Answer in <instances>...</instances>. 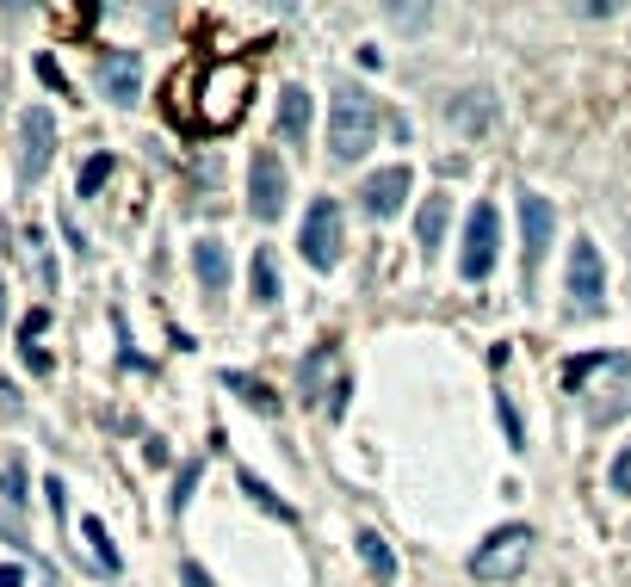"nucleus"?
Segmentation results:
<instances>
[{
  "mask_svg": "<svg viewBox=\"0 0 631 587\" xmlns=\"http://www.w3.org/2000/svg\"><path fill=\"white\" fill-rule=\"evenodd\" d=\"M563 390L582 402V415L594 427H607L631 408V359L626 353H582L563 365Z\"/></svg>",
  "mask_w": 631,
  "mask_h": 587,
  "instance_id": "nucleus-1",
  "label": "nucleus"
},
{
  "mask_svg": "<svg viewBox=\"0 0 631 587\" xmlns=\"http://www.w3.org/2000/svg\"><path fill=\"white\" fill-rule=\"evenodd\" d=\"M378 124H384L378 99L365 87H353V81H341L335 99H328V155L335 161H365L372 143H378Z\"/></svg>",
  "mask_w": 631,
  "mask_h": 587,
  "instance_id": "nucleus-2",
  "label": "nucleus"
},
{
  "mask_svg": "<svg viewBox=\"0 0 631 587\" xmlns=\"http://www.w3.org/2000/svg\"><path fill=\"white\" fill-rule=\"evenodd\" d=\"M248 99H254V81L242 62H210L198 75V94H192V118H198V131H235Z\"/></svg>",
  "mask_w": 631,
  "mask_h": 587,
  "instance_id": "nucleus-3",
  "label": "nucleus"
},
{
  "mask_svg": "<svg viewBox=\"0 0 631 587\" xmlns=\"http://www.w3.org/2000/svg\"><path fill=\"white\" fill-rule=\"evenodd\" d=\"M526 563H533V526H520V519L514 526H496L471 550V575L477 582H514Z\"/></svg>",
  "mask_w": 631,
  "mask_h": 587,
  "instance_id": "nucleus-4",
  "label": "nucleus"
},
{
  "mask_svg": "<svg viewBox=\"0 0 631 587\" xmlns=\"http://www.w3.org/2000/svg\"><path fill=\"white\" fill-rule=\"evenodd\" d=\"M496 260H501V210L483 198V205H471V217H464L459 279H464V284H483L489 272H496Z\"/></svg>",
  "mask_w": 631,
  "mask_h": 587,
  "instance_id": "nucleus-5",
  "label": "nucleus"
},
{
  "mask_svg": "<svg viewBox=\"0 0 631 587\" xmlns=\"http://www.w3.org/2000/svg\"><path fill=\"white\" fill-rule=\"evenodd\" d=\"M298 247H304V260L316 266V272H335V266H341V254H347V223H341V205H335V198H310Z\"/></svg>",
  "mask_w": 631,
  "mask_h": 587,
  "instance_id": "nucleus-6",
  "label": "nucleus"
},
{
  "mask_svg": "<svg viewBox=\"0 0 631 587\" xmlns=\"http://www.w3.org/2000/svg\"><path fill=\"white\" fill-rule=\"evenodd\" d=\"M286 192H291L286 161H279L272 149H254V161H248V210L260 217V223H279V217H286Z\"/></svg>",
  "mask_w": 631,
  "mask_h": 587,
  "instance_id": "nucleus-7",
  "label": "nucleus"
},
{
  "mask_svg": "<svg viewBox=\"0 0 631 587\" xmlns=\"http://www.w3.org/2000/svg\"><path fill=\"white\" fill-rule=\"evenodd\" d=\"M570 304L575 309H607V260H600V247L588 242V235H575L570 242Z\"/></svg>",
  "mask_w": 631,
  "mask_h": 587,
  "instance_id": "nucleus-8",
  "label": "nucleus"
},
{
  "mask_svg": "<svg viewBox=\"0 0 631 587\" xmlns=\"http://www.w3.org/2000/svg\"><path fill=\"white\" fill-rule=\"evenodd\" d=\"M551 235H557L551 198H538V192L526 186V192H520V260H526V279L545 266V254H551Z\"/></svg>",
  "mask_w": 631,
  "mask_h": 587,
  "instance_id": "nucleus-9",
  "label": "nucleus"
},
{
  "mask_svg": "<svg viewBox=\"0 0 631 587\" xmlns=\"http://www.w3.org/2000/svg\"><path fill=\"white\" fill-rule=\"evenodd\" d=\"M50 155H57V118L44 112V106H32V112L20 118V180L25 186H38L44 180Z\"/></svg>",
  "mask_w": 631,
  "mask_h": 587,
  "instance_id": "nucleus-10",
  "label": "nucleus"
},
{
  "mask_svg": "<svg viewBox=\"0 0 631 587\" xmlns=\"http://www.w3.org/2000/svg\"><path fill=\"white\" fill-rule=\"evenodd\" d=\"M409 186H415V180H409V168H384V173H372V180L360 186V210L384 223V217H397V210L409 205Z\"/></svg>",
  "mask_w": 631,
  "mask_h": 587,
  "instance_id": "nucleus-11",
  "label": "nucleus"
},
{
  "mask_svg": "<svg viewBox=\"0 0 631 587\" xmlns=\"http://www.w3.org/2000/svg\"><path fill=\"white\" fill-rule=\"evenodd\" d=\"M99 87H106L112 106H136V94H143V62H136L131 50H106V57H99Z\"/></svg>",
  "mask_w": 631,
  "mask_h": 587,
  "instance_id": "nucleus-12",
  "label": "nucleus"
},
{
  "mask_svg": "<svg viewBox=\"0 0 631 587\" xmlns=\"http://www.w3.org/2000/svg\"><path fill=\"white\" fill-rule=\"evenodd\" d=\"M335 365H341V341H323L316 353H304V365H298V396L323 402L328 396V378H335Z\"/></svg>",
  "mask_w": 631,
  "mask_h": 587,
  "instance_id": "nucleus-13",
  "label": "nucleus"
},
{
  "mask_svg": "<svg viewBox=\"0 0 631 587\" xmlns=\"http://www.w3.org/2000/svg\"><path fill=\"white\" fill-rule=\"evenodd\" d=\"M192 266H198V284H205L210 297L230 284V254H223L217 235H198V242H192Z\"/></svg>",
  "mask_w": 631,
  "mask_h": 587,
  "instance_id": "nucleus-14",
  "label": "nucleus"
},
{
  "mask_svg": "<svg viewBox=\"0 0 631 587\" xmlns=\"http://www.w3.org/2000/svg\"><path fill=\"white\" fill-rule=\"evenodd\" d=\"M279 136L286 143L310 136V87H298V81H286V94H279Z\"/></svg>",
  "mask_w": 631,
  "mask_h": 587,
  "instance_id": "nucleus-15",
  "label": "nucleus"
},
{
  "mask_svg": "<svg viewBox=\"0 0 631 587\" xmlns=\"http://www.w3.org/2000/svg\"><path fill=\"white\" fill-rule=\"evenodd\" d=\"M353 550H360V563L372 568V582H384V587L397 582V550L384 545V538H378L372 526H360V531H353Z\"/></svg>",
  "mask_w": 631,
  "mask_h": 587,
  "instance_id": "nucleus-16",
  "label": "nucleus"
},
{
  "mask_svg": "<svg viewBox=\"0 0 631 587\" xmlns=\"http://www.w3.org/2000/svg\"><path fill=\"white\" fill-rule=\"evenodd\" d=\"M452 118H459L464 136H483L489 124H496V99L483 94V87H464V94L452 99Z\"/></svg>",
  "mask_w": 631,
  "mask_h": 587,
  "instance_id": "nucleus-17",
  "label": "nucleus"
},
{
  "mask_svg": "<svg viewBox=\"0 0 631 587\" xmlns=\"http://www.w3.org/2000/svg\"><path fill=\"white\" fill-rule=\"evenodd\" d=\"M446 223H452V198L434 192V198L421 205V217H415V235H421V254H427V260H434V247L446 242Z\"/></svg>",
  "mask_w": 631,
  "mask_h": 587,
  "instance_id": "nucleus-18",
  "label": "nucleus"
},
{
  "mask_svg": "<svg viewBox=\"0 0 631 587\" xmlns=\"http://www.w3.org/2000/svg\"><path fill=\"white\" fill-rule=\"evenodd\" d=\"M235 482H242V494H248L254 507H267L272 519H286V526H298V507H291V501H279V494H272V489H267V482H260L254 470H235Z\"/></svg>",
  "mask_w": 631,
  "mask_h": 587,
  "instance_id": "nucleus-19",
  "label": "nucleus"
},
{
  "mask_svg": "<svg viewBox=\"0 0 631 587\" xmlns=\"http://www.w3.org/2000/svg\"><path fill=\"white\" fill-rule=\"evenodd\" d=\"M81 538H87V550H94V563H99V575H118V545H112V531L99 526V519H81Z\"/></svg>",
  "mask_w": 631,
  "mask_h": 587,
  "instance_id": "nucleus-20",
  "label": "nucleus"
},
{
  "mask_svg": "<svg viewBox=\"0 0 631 587\" xmlns=\"http://www.w3.org/2000/svg\"><path fill=\"white\" fill-rule=\"evenodd\" d=\"M254 304H279V260H272V247L254 254Z\"/></svg>",
  "mask_w": 631,
  "mask_h": 587,
  "instance_id": "nucleus-21",
  "label": "nucleus"
},
{
  "mask_svg": "<svg viewBox=\"0 0 631 587\" xmlns=\"http://www.w3.org/2000/svg\"><path fill=\"white\" fill-rule=\"evenodd\" d=\"M112 168H118V161H112V155H106V149H99V155H87V161H81V198H94V192H106V180H112Z\"/></svg>",
  "mask_w": 631,
  "mask_h": 587,
  "instance_id": "nucleus-22",
  "label": "nucleus"
},
{
  "mask_svg": "<svg viewBox=\"0 0 631 587\" xmlns=\"http://www.w3.org/2000/svg\"><path fill=\"white\" fill-rule=\"evenodd\" d=\"M223 383H230L235 396H248L254 408H272V396H267V390H260V383H254V378H235V371H223Z\"/></svg>",
  "mask_w": 631,
  "mask_h": 587,
  "instance_id": "nucleus-23",
  "label": "nucleus"
},
{
  "mask_svg": "<svg viewBox=\"0 0 631 587\" xmlns=\"http://www.w3.org/2000/svg\"><path fill=\"white\" fill-rule=\"evenodd\" d=\"M607 482H612V489H619V494H631V445H626V452H619V457H612Z\"/></svg>",
  "mask_w": 631,
  "mask_h": 587,
  "instance_id": "nucleus-24",
  "label": "nucleus"
},
{
  "mask_svg": "<svg viewBox=\"0 0 631 587\" xmlns=\"http://www.w3.org/2000/svg\"><path fill=\"white\" fill-rule=\"evenodd\" d=\"M38 81H44V87H57V94L69 87V81H62V69H57V57H38Z\"/></svg>",
  "mask_w": 631,
  "mask_h": 587,
  "instance_id": "nucleus-25",
  "label": "nucleus"
},
{
  "mask_svg": "<svg viewBox=\"0 0 631 587\" xmlns=\"http://www.w3.org/2000/svg\"><path fill=\"white\" fill-rule=\"evenodd\" d=\"M180 582H186V587H217V582H210V575H205L198 563H180Z\"/></svg>",
  "mask_w": 631,
  "mask_h": 587,
  "instance_id": "nucleus-26",
  "label": "nucleus"
},
{
  "mask_svg": "<svg viewBox=\"0 0 631 587\" xmlns=\"http://www.w3.org/2000/svg\"><path fill=\"white\" fill-rule=\"evenodd\" d=\"M0 587H25V568H13V563H0Z\"/></svg>",
  "mask_w": 631,
  "mask_h": 587,
  "instance_id": "nucleus-27",
  "label": "nucleus"
},
{
  "mask_svg": "<svg viewBox=\"0 0 631 587\" xmlns=\"http://www.w3.org/2000/svg\"><path fill=\"white\" fill-rule=\"evenodd\" d=\"M0 322H7V279H0Z\"/></svg>",
  "mask_w": 631,
  "mask_h": 587,
  "instance_id": "nucleus-28",
  "label": "nucleus"
}]
</instances>
